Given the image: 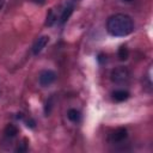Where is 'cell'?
<instances>
[{
	"mask_svg": "<svg viewBox=\"0 0 153 153\" xmlns=\"http://www.w3.org/2000/svg\"><path fill=\"white\" fill-rule=\"evenodd\" d=\"M26 126L30 127V128H35V121L31 120V118H29V120L26 121Z\"/></svg>",
	"mask_w": 153,
	"mask_h": 153,
	"instance_id": "13",
	"label": "cell"
},
{
	"mask_svg": "<svg viewBox=\"0 0 153 153\" xmlns=\"http://www.w3.org/2000/svg\"><path fill=\"white\" fill-rule=\"evenodd\" d=\"M106 30L111 36L124 37L133 32L134 23L133 19L124 13H116L109 17L106 22Z\"/></svg>",
	"mask_w": 153,
	"mask_h": 153,
	"instance_id": "1",
	"label": "cell"
},
{
	"mask_svg": "<svg viewBox=\"0 0 153 153\" xmlns=\"http://www.w3.org/2000/svg\"><path fill=\"white\" fill-rule=\"evenodd\" d=\"M110 76H111V80L114 82L121 84V82H124L129 79V71L126 67H117V68L111 71Z\"/></svg>",
	"mask_w": 153,
	"mask_h": 153,
	"instance_id": "2",
	"label": "cell"
},
{
	"mask_svg": "<svg viewBox=\"0 0 153 153\" xmlns=\"http://www.w3.org/2000/svg\"><path fill=\"white\" fill-rule=\"evenodd\" d=\"M117 56H118V59H120L121 61H126V60L128 59V56H129L128 48H127L126 45H121L120 49H118V51H117Z\"/></svg>",
	"mask_w": 153,
	"mask_h": 153,
	"instance_id": "9",
	"label": "cell"
},
{
	"mask_svg": "<svg viewBox=\"0 0 153 153\" xmlns=\"http://www.w3.org/2000/svg\"><path fill=\"white\" fill-rule=\"evenodd\" d=\"M55 79H56V73L51 69H44L38 75V81H39L41 86H43V87L51 85L55 81Z\"/></svg>",
	"mask_w": 153,
	"mask_h": 153,
	"instance_id": "3",
	"label": "cell"
},
{
	"mask_svg": "<svg viewBox=\"0 0 153 153\" xmlns=\"http://www.w3.org/2000/svg\"><path fill=\"white\" fill-rule=\"evenodd\" d=\"M48 42H49V37L48 36H41V37H38L36 39V42L33 43V45H32V53L35 55H38L45 48V45L48 44Z\"/></svg>",
	"mask_w": 153,
	"mask_h": 153,
	"instance_id": "4",
	"label": "cell"
},
{
	"mask_svg": "<svg viewBox=\"0 0 153 153\" xmlns=\"http://www.w3.org/2000/svg\"><path fill=\"white\" fill-rule=\"evenodd\" d=\"M35 4H37V5H43L44 4V0H32Z\"/></svg>",
	"mask_w": 153,
	"mask_h": 153,
	"instance_id": "16",
	"label": "cell"
},
{
	"mask_svg": "<svg viewBox=\"0 0 153 153\" xmlns=\"http://www.w3.org/2000/svg\"><path fill=\"white\" fill-rule=\"evenodd\" d=\"M73 11H74V5H73V4L68 5V6H67V7L63 10V12H62V14H61L60 23H61V24H65V23H66V22L69 19V17L72 16Z\"/></svg>",
	"mask_w": 153,
	"mask_h": 153,
	"instance_id": "7",
	"label": "cell"
},
{
	"mask_svg": "<svg viewBox=\"0 0 153 153\" xmlns=\"http://www.w3.org/2000/svg\"><path fill=\"white\" fill-rule=\"evenodd\" d=\"M56 22V16L53 10H49L47 13V19H45V26H51Z\"/></svg>",
	"mask_w": 153,
	"mask_h": 153,
	"instance_id": "11",
	"label": "cell"
},
{
	"mask_svg": "<svg viewBox=\"0 0 153 153\" xmlns=\"http://www.w3.org/2000/svg\"><path fill=\"white\" fill-rule=\"evenodd\" d=\"M17 151H18V152H25V151H26V143H23L20 147L17 148Z\"/></svg>",
	"mask_w": 153,
	"mask_h": 153,
	"instance_id": "15",
	"label": "cell"
},
{
	"mask_svg": "<svg viewBox=\"0 0 153 153\" xmlns=\"http://www.w3.org/2000/svg\"><path fill=\"white\" fill-rule=\"evenodd\" d=\"M123 1H131V0H123Z\"/></svg>",
	"mask_w": 153,
	"mask_h": 153,
	"instance_id": "17",
	"label": "cell"
},
{
	"mask_svg": "<svg viewBox=\"0 0 153 153\" xmlns=\"http://www.w3.org/2000/svg\"><path fill=\"white\" fill-rule=\"evenodd\" d=\"M97 59H98V61H99V62H100V63H103V62H104V61H105V60H106V56H105V55H104V54H99V55H98V57H97Z\"/></svg>",
	"mask_w": 153,
	"mask_h": 153,
	"instance_id": "14",
	"label": "cell"
},
{
	"mask_svg": "<svg viewBox=\"0 0 153 153\" xmlns=\"http://www.w3.org/2000/svg\"><path fill=\"white\" fill-rule=\"evenodd\" d=\"M67 117H68L69 121L75 122V123L81 120V115H80V112L76 109H69L68 112H67Z\"/></svg>",
	"mask_w": 153,
	"mask_h": 153,
	"instance_id": "8",
	"label": "cell"
},
{
	"mask_svg": "<svg viewBox=\"0 0 153 153\" xmlns=\"http://www.w3.org/2000/svg\"><path fill=\"white\" fill-rule=\"evenodd\" d=\"M5 134L8 137H14L18 134V128L13 124H7L6 128H5Z\"/></svg>",
	"mask_w": 153,
	"mask_h": 153,
	"instance_id": "10",
	"label": "cell"
},
{
	"mask_svg": "<svg viewBox=\"0 0 153 153\" xmlns=\"http://www.w3.org/2000/svg\"><path fill=\"white\" fill-rule=\"evenodd\" d=\"M112 98L116 102H124L129 98V92L124 90H116L112 92Z\"/></svg>",
	"mask_w": 153,
	"mask_h": 153,
	"instance_id": "6",
	"label": "cell"
},
{
	"mask_svg": "<svg viewBox=\"0 0 153 153\" xmlns=\"http://www.w3.org/2000/svg\"><path fill=\"white\" fill-rule=\"evenodd\" d=\"M50 109H51V99H50L49 102H47V104H45V108H44V114H45L47 116L50 114Z\"/></svg>",
	"mask_w": 153,
	"mask_h": 153,
	"instance_id": "12",
	"label": "cell"
},
{
	"mask_svg": "<svg viewBox=\"0 0 153 153\" xmlns=\"http://www.w3.org/2000/svg\"><path fill=\"white\" fill-rule=\"evenodd\" d=\"M127 136H128V133H127L126 128H117L110 135V141L111 142H122Z\"/></svg>",
	"mask_w": 153,
	"mask_h": 153,
	"instance_id": "5",
	"label": "cell"
}]
</instances>
